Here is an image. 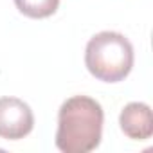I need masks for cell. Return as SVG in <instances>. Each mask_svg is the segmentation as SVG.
Here are the masks:
<instances>
[{
  "label": "cell",
  "mask_w": 153,
  "mask_h": 153,
  "mask_svg": "<svg viewBox=\"0 0 153 153\" xmlns=\"http://www.w3.org/2000/svg\"><path fill=\"white\" fill-rule=\"evenodd\" d=\"M15 6L24 16L42 20L52 16L58 11L59 0H15Z\"/></svg>",
  "instance_id": "obj_5"
},
{
  "label": "cell",
  "mask_w": 153,
  "mask_h": 153,
  "mask_svg": "<svg viewBox=\"0 0 153 153\" xmlns=\"http://www.w3.org/2000/svg\"><path fill=\"white\" fill-rule=\"evenodd\" d=\"M105 112L88 96H72L59 106L56 148L63 153H88L101 144Z\"/></svg>",
  "instance_id": "obj_1"
},
{
  "label": "cell",
  "mask_w": 153,
  "mask_h": 153,
  "mask_svg": "<svg viewBox=\"0 0 153 153\" xmlns=\"http://www.w3.org/2000/svg\"><path fill=\"white\" fill-rule=\"evenodd\" d=\"M133 45L115 31L94 34L85 49V65L96 79L105 83H119L133 68Z\"/></svg>",
  "instance_id": "obj_2"
},
{
  "label": "cell",
  "mask_w": 153,
  "mask_h": 153,
  "mask_svg": "<svg viewBox=\"0 0 153 153\" xmlns=\"http://www.w3.org/2000/svg\"><path fill=\"white\" fill-rule=\"evenodd\" d=\"M119 126L128 139L148 140L153 135V115L146 103H128L119 115Z\"/></svg>",
  "instance_id": "obj_4"
},
{
  "label": "cell",
  "mask_w": 153,
  "mask_h": 153,
  "mask_svg": "<svg viewBox=\"0 0 153 153\" xmlns=\"http://www.w3.org/2000/svg\"><path fill=\"white\" fill-rule=\"evenodd\" d=\"M34 128V115L31 106L18 97H0V137L7 140H20Z\"/></svg>",
  "instance_id": "obj_3"
}]
</instances>
